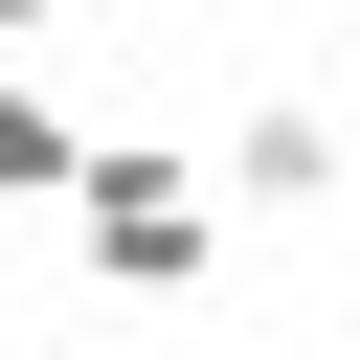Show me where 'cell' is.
Listing matches in <instances>:
<instances>
[{
  "label": "cell",
  "mask_w": 360,
  "mask_h": 360,
  "mask_svg": "<svg viewBox=\"0 0 360 360\" xmlns=\"http://www.w3.org/2000/svg\"><path fill=\"white\" fill-rule=\"evenodd\" d=\"M338 68H360V0H338Z\"/></svg>",
  "instance_id": "277c9868"
},
{
  "label": "cell",
  "mask_w": 360,
  "mask_h": 360,
  "mask_svg": "<svg viewBox=\"0 0 360 360\" xmlns=\"http://www.w3.org/2000/svg\"><path fill=\"white\" fill-rule=\"evenodd\" d=\"M90 158H112V135H90V112H68V68L22 45V68H0V202H22V225H68V202H90Z\"/></svg>",
  "instance_id": "3957f363"
},
{
  "label": "cell",
  "mask_w": 360,
  "mask_h": 360,
  "mask_svg": "<svg viewBox=\"0 0 360 360\" xmlns=\"http://www.w3.org/2000/svg\"><path fill=\"white\" fill-rule=\"evenodd\" d=\"M225 225H248L225 180H180L158 135H112V158H90V202H68V270L158 315V292H202V270H225Z\"/></svg>",
  "instance_id": "6da1fadb"
},
{
  "label": "cell",
  "mask_w": 360,
  "mask_h": 360,
  "mask_svg": "<svg viewBox=\"0 0 360 360\" xmlns=\"http://www.w3.org/2000/svg\"><path fill=\"white\" fill-rule=\"evenodd\" d=\"M225 202L248 225H360V112L338 90H248L225 112Z\"/></svg>",
  "instance_id": "7a4b0ae2"
},
{
  "label": "cell",
  "mask_w": 360,
  "mask_h": 360,
  "mask_svg": "<svg viewBox=\"0 0 360 360\" xmlns=\"http://www.w3.org/2000/svg\"><path fill=\"white\" fill-rule=\"evenodd\" d=\"M68 360H135V338H68Z\"/></svg>",
  "instance_id": "5b68a950"
}]
</instances>
